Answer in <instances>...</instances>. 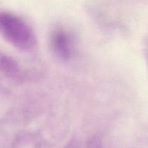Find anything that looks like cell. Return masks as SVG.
I'll return each instance as SVG.
<instances>
[{
  "mask_svg": "<svg viewBox=\"0 0 148 148\" xmlns=\"http://www.w3.org/2000/svg\"><path fill=\"white\" fill-rule=\"evenodd\" d=\"M0 34L10 43L21 49L28 50L36 44L32 30L18 17L0 12Z\"/></svg>",
  "mask_w": 148,
  "mask_h": 148,
  "instance_id": "6da1fadb",
  "label": "cell"
},
{
  "mask_svg": "<svg viewBox=\"0 0 148 148\" xmlns=\"http://www.w3.org/2000/svg\"><path fill=\"white\" fill-rule=\"evenodd\" d=\"M0 69L11 78H18L19 74L17 65L11 58L5 55H0Z\"/></svg>",
  "mask_w": 148,
  "mask_h": 148,
  "instance_id": "3957f363",
  "label": "cell"
},
{
  "mask_svg": "<svg viewBox=\"0 0 148 148\" xmlns=\"http://www.w3.org/2000/svg\"><path fill=\"white\" fill-rule=\"evenodd\" d=\"M51 45L55 55L61 60H66L71 57V40L63 31H57L52 35Z\"/></svg>",
  "mask_w": 148,
  "mask_h": 148,
  "instance_id": "7a4b0ae2",
  "label": "cell"
}]
</instances>
